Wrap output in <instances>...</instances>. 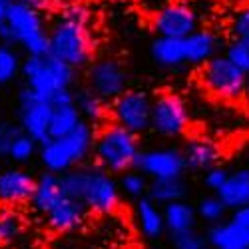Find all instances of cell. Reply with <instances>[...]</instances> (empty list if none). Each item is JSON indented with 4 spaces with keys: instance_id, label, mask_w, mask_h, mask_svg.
<instances>
[{
    "instance_id": "obj_11",
    "label": "cell",
    "mask_w": 249,
    "mask_h": 249,
    "mask_svg": "<svg viewBox=\"0 0 249 249\" xmlns=\"http://www.w3.org/2000/svg\"><path fill=\"white\" fill-rule=\"evenodd\" d=\"M128 70L116 58H102L88 68V88L102 100H116L128 90Z\"/></svg>"
},
{
    "instance_id": "obj_30",
    "label": "cell",
    "mask_w": 249,
    "mask_h": 249,
    "mask_svg": "<svg viewBox=\"0 0 249 249\" xmlns=\"http://www.w3.org/2000/svg\"><path fill=\"white\" fill-rule=\"evenodd\" d=\"M120 190L134 197V199H142V197H148V190H150V181L148 178L140 174L138 170H132L128 174H124L120 178Z\"/></svg>"
},
{
    "instance_id": "obj_15",
    "label": "cell",
    "mask_w": 249,
    "mask_h": 249,
    "mask_svg": "<svg viewBox=\"0 0 249 249\" xmlns=\"http://www.w3.org/2000/svg\"><path fill=\"white\" fill-rule=\"evenodd\" d=\"M36 192V179L24 170H4L0 172V203L20 205L32 201Z\"/></svg>"
},
{
    "instance_id": "obj_40",
    "label": "cell",
    "mask_w": 249,
    "mask_h": 249,
    "mask_svg": "<svg viewBox=\"0 0 249 249\" xmlns=\"http://www.w3.org/2000/svg\"><path fill=\"white\" fill-rule=\"evenodd\" d=\"M245 168L249 170V152H247V156H245Z\"/></svg>"
},
{
    "instance_id": "obj_29",
    "label": "cell",
    "mask_w": 249,
    "mask_h": 249,
    "mask_svg": "<svg viewBox=\"0 0 249 249\" xmlns=\"http://www.w3.org/2000/svg\"><path fill=\"white\" fill-rule=\"evenodd\" d=\"M197 217L205 223H210V225H217L221 223V219L225 217V212H227V207L225 203L213 194V196H207L203 197L199 203H197Z\"/></svg>"
},
{
    "instance_id": "obj_12",
    "label": "cell",
    "mask_w": 249,
    "mask_h": 249,
    "mask_svg": "<svg viewBox=\"0 0 249 249\" xmlns=\"http://www.w3.org/2000/svg\"><path fill=\"white\" fill-rule=\"evenodd\" d=\"M152 28L158 36L185 40L197 30V14L185 2H168L154 12Z\"/></svg>"
},
{
    "instance_id": "obj_5",
    "label": "cell",
    "mask_w": 249,
    "mask_h": 249,
    "mask_svg": "<svg viewBox=\"0 0 249 249\" xmlns=\"http://www.w3.org/2000/svg\"><path fill=\"white\" fill-rule=\"evenodd\" d=\"M22 78L30 90L50 100L58 92L70 90L74 84V68L52 54L26 56L22 62Z\"/></svg>"
},
{
    "instance_id": "obj_28",
    "label": "cell",
    "mask_w": 249,
    "mask_h": 249,
    "mask_svg": "<svg viewBox=\"0 0 249 249\" xmlns=\"http://www.w3.org/2000/svg\"><path fill=\"white\" fill-rule=\"evenodd\" d=\"M22 233V217L10 205H0V243H10Z\"/></svg>"
},
{
    "instance_id": "obj_38",
    "label": "cell",
    "mask_w": 249,
    "mask_h": 249,
    "mask_svg": "<svg viewBox=\"0 0 249 249\" xmlns=\"http://www.w3.org/2000/svg\"><path fill=\"white\" fill-rule=\"evenodd\" d=\"M14 2H22V4H26V6H30V8L38 10V12H42V10L52 8L56 0H14Z\"/></svg>"
},
{
    "instance_id": "obj_7",
    "label": "cell",
    "mask_w": 249,
    "mask_h": 249,
    "mask_svg": "<svg viewBox=\"0 0 249 249\" xmlns=\"http://www.w3.org/2000/svg\"><path fill=\"white\" fill-rule=\"evenodd\" d=\"M203 88L221 98V100H237L247 90V74H243L225 54H217L210 62H205L199 72Z\"/></svg>"
},
{
    "instance_id": "obj_41",
    "label": "cell",
    "mask_w": 249,
    "mask_h": 249,
    "mask_svg": "<svg viewBox=\"0 0 249 249\" xmlns=\"http://www.w3.org/2000/svg\"><path fill=\"white\" fill-rule=\"evenodd\" d=\"M161 2H163V0H158V4H161ZM160 8H161V6H160Z\"/></svg>"
},
{
    "instance_id": "obj_18",
    "label": "cell",
    "mask_w": 249,
    "mask_h": 249,
    "mask_svg": "<svg viewBox=\"0 0 249 249\" xmlns=\"http://www.w3.org/2000/svg\"><path fill=\"white\" fill-rule=\"evenodd\" d=\"M183 158H185V168L192 172H207L215 168L221 160V150L217 143L210 140H190L188 146L183 148Z\"/></svg>"
},
{
    "instance_id": "obj_36",
    "label": "cell",
    "mask_w": 249,
    "mask_h": 249,
    "mask_svg": "<svg viewBox=\"0 0 249 249\" xmlns=\"http://www.w3.org/2000/svg\"><path fill=\"white\" fill-rule=\"evenodd\" d=\"M230 174L231 172H227L225 168H221V165H215V168H212V170H207L205 174H203V185L210 192H213V194H217L223 185H225V181H227V178H230Z\"/></svg>"
},
{
    "instance_id": "obj_44",
    "label": "cell",
    "mask_w": 249,
    "mask_h": 249,
    "mask_svg": "<svg viewBox=\"0 0 249 249\" xmlns=\"http://www.w3.org/2000/svg\"><path fill=\"white\" fill-rule=\"evenodd\" d=\"M247 249H249V247H247Z\"/></svg>"
},
{
    "instance_id": "obj_31",
    "label": "cell",
    "mask_w": 249,
    "mask_h": 249,
    "mask_svg": "<svg viewBox=\"0 0 249 249\" xmlns=\"http://www.w3.org/2000/svg\"><path fill=\"white\" fill-rule=\"evenodd\" d=\"M36 152H40V150H38V142L32 140L30 136L22 134V136H20V138L14 142V146H12L10 154H8V158L14 160V161H18V163H26V161H30V158H32Z\"/></svg>"
},
{
    "instance_id": "obj_39",
    "label": "cell",
    "mask_w": 249,
    "mask_h": 249,
    "mask_svg": "<svg viewBox=\"0 0 249 249\" xmlns=\"http://www.w3.org/2000/svg\"><path fill=\"white\" fill-rule=\"evenodd\" d=\"M10 0H0V24L6 22V14H8V8H10Z\"/></svg>"
},
{
    "instance_id": "obj_1",
    "label": "cell",
    "mask_w": 249,
    "mask_h": 249,
    "mask_svg": "<svg viewBox=\"0 0 249 249\" xmlns=\"http://www.w3.org/2000/svg\"><path fill=\"white\" fill-rule=\"evenodd\" d=\"M60 185L62 194L82 201L88 212L108 215L114 213L120 205V183L100 165L76 168L60 176Z\"/></svg>"
},
{
    "instance_id": "obj_34",
    "label": "cell",
    "mask_w": 249,
    "mask_h": 249,
    "mask_svg": "<svg viewBox=\"0 0 249 249\" xmlns=\"http://www.w3.org/2000/svg\"><path fill=\"white\" fill-rule=\"evenodd\" d=\"M172 243L174 249H207V237L196 230L172 235Z\"/></svg>"
},
{
    "instance_id": "obj_16",
    "label": "cell",
    "mask_w": 249,
    "mask_h": 249,
    "mask_svg": "<svg viewBox=\"0 0 249 249\" xmlns=\"http://www.w3.org/2000/svg\"><path fill=\"white\" fill-rule=\"evenodd\" d=\"M88 215V207L72 197H62L52 210L46 213V223L50 230L58 231V233H68L74 231L84 223Z\"/></svg>"
},
{
    "instance_id": "obj_13",
    "label": "cell",
    "mask_w": 249,
    "mask_h": 249,
    "mask_svg": "<svg viewBox=\"0 0 249 249\" xmlns=\"http://www.w3.org/2000/svg\"><path fill=\"white\" fill-rule=\"evenodd\" d=\"M143 174L150 181L152 179H170V178H183L185 158L183 150L178 148H156V150H143L136 160V168Z\"/></svg>"
},
{
    "instance_id": "obj_37",
    "label": "cell",
    "mask_w": 249,
    "mask_h": 249,
    "mask_svg": "<svg viewBox=\"0 0 249 249\" xmlns=\"http://www.w3.org/2000/svg\"><path fill=\"white\" fill-rule=\"evenodd\" d=\"M60 16H64L68 20H74V22H80V24H84V26H90V22H92V12L84 4H80V2L66 4L64 8H62V14Z\"/></svg>"
},
{
    "instance_id": "obj_2",
    "label": "cell",
    "mask_w": 249,
    "mask_h": 249,
    "mask_svg": "<svg viewBox=\"0 0 249 249\" xmlns=\"http://www.w3.org/2000/svg\"><path fill=\"white\" fill-rule=\"evenodd\" d=\"M94 143H96V136L92 130V124L82 122L72 134L64 138H54L42 143L38 156L46 172L64 176L76 170V165L88 158V154L94 150Z\"/></svg>"
},
{
    "instance_id": "obj_14",
    "label": "cell",
    "mask_w": 249,
    "mask_h": 249,
    "mask_svg": "<svg viewBox=\"0 0 249 249\" xmlns=\"http://www.w3.org/2000/svg\"><path fill=\"white\" fill-rule=\"evenodd\" d=\"M207 243L213 249H247L249 247V205L233 212L227 221L207 230Z\"/></svg>"
},
{
    "instance_id": "obj_20",
    "label": "cell",
    "mask_w": 249,
    "mask_h": 249,
    "mask_svg": "<svg viewBox=\"0 0 249 249\" xmlns=\"http://www.w3.org/2000/svg\"><path fill=\"white\" fill-rule=\"evenodd\" d=\"M150 54L160 68H179L185 64V44L179 38L158 36L150 46Z\"/></svg>"
},
{
    "instance_id": "obj_43",
    "label": "cell",
    "mask_w": 249,
    "mask_h": 249,
    "mask_svg": "<svg viewBox=\"0 0 249 249\" xmlns=\"http://www.w3.org/2000/svg\"><path fill=\"white\" fill-rule=\"evenodd\" d=\"M10 2H14V0H10Z\"/></svg>"
},
{
    "instance_id": "obj_3",
    "label": "cell",
    "mask_w": 249,
    "mask_h": 249,
    "mask_svg": "<svg viewBox=\"0 0 249 249\" xmlns=\"http://www.w3.org/2000/svg\"><path fill=\"white\" fill-rule=\"evenodd\" d=\"M140 140L134 132L112 124L106 126L94 143V156L102 170L108 174H128L136 168V160L140 156Z\"/></svg>"
},
{
    "instance_id": "obj_27",
    "label": "cell",
    "mask_w": 249,
    "mask_h": 249,
    "mask_svg": "<svg viewBox=\"0 0 249 249\" xmlns=\"http://www.w3.org/2000/svg\"><path fill=\"white\" fill-rule=\"evenodd\" d=\"M18 74H22V60L18 52L10 44L0 42V86L10 84Z\"/></svg>"
},
{
    "instance_id": "obj_6",
    "label": "cell",
    "mask_w": 249,
    "mask_h": 249,
    "mask_svg": "<svg viewBox=\"0 0 249 249\" xmlns=\"http://www.w3.org/2000/svg\"><path fill=\"white\" fill-rule=\"evenodd\" d=\"M6 24L12 32L14 44H20L28 56H44L50 54V38L44 26V18L38 10L12 2L6 14Z\"/></svg>"
},
{
    "instance_id": "obj_21",
    "label": "cell",
    "mask_w": 249,
    "mask_h": 249,
    "mask_svg": "<svg viewBox=\"0 0 249 249\" xmlns=\"http://www.w3.org/2000/svg\"><path fill=\"white\" fill-rule=\"evenodd\" d=\"M163 219H165V231L170 235L185 233L196 230L197 221V210L188 201H174L163 207Z\"/></svg>"
},
{
    "instance_id": "obj_24",
    "label": "cell",
    "mask_w": 249,
    "mask_h": 249,
    "mask_svg": "<svg viewBox=\"0 0 249 249\" xmlns=\"http://www.w3.org/2000/svg\"><path fill=\"white\" fill-rule=\"evenodd\" d=\"M188 194L183 178H170V179H152L148 197L158 205H170L174 201H181Z\"/></svg>"
},
{
    "instance_id": "obj_32",
    "label": "cell",
    "mask_w": 249,
    "mask_h": 249,
    "mask_svg": "<svg viewBox=\"0 0 249 249\" xmlns=\"http://www.w3.org/2000/svg\"><path fill=\"white\" fill-rule=\"evenodd\" d=\"M225 56L230 58V62L249 76V44L247 42H239V40H231L225 48Z\"/></svg>"
},
{
    "instance_id": "obj_22",
    "label": "cell",
    "mask_w": 249,
    "mask_h": 249,
    "mask_svg": "<svg viewBox=\"0 0 249 249\" xmlns=\"http://www.w3.org/2000/svg\"><path fill=\"white\" fill-rule=\"evenodd\" d=\"M136 219L140 225V231L148 239H156L165 231V219H163V210L154 203L150 197H142L136 203Z\"/></svg>"
},
{
    "instance_id": "obj_42",
    "label": "cell",
    "mask_w": 249,
    "mask_h": 249,
    "mask_svg": "<svg viewBox=\"0 0 249 249\" xmlns=\"http://www.w3.org/2000/svg\"><path fill=\"white\" fill-rule=\"evenodd\" d=\"M207 249H213V247H207Z\"/></svg>"
},
{
    "instance_id": "obj_33",
    "label": "cell",
    "mask_w": 249,
    "mask_h": 249,
    "mask_svg": "<svg viewBox=\"0 0 249 249\" xmlns=\"http://www.w3.org/2000/svg\"><path fill=\"white\" fill-rule=\"evenodd\" d=\"M22 128L18 124L6 122V120H0V156H8L14 142L22 136Z\"/></svg>"
},
{
    "instance_id": "obj_17",
    "label": "cell",
    "mask_w": 249,
    "mask_h": 249,
    "mask_svg": "<svg viewBox=\"0 0 249 249\" xmlns=\"http://www.w3.org/2000/svg\"><path fill=\"white\" fill-rule=\"evenodd\" d=\"M183 44H185V64L203 66L205 62H210L212 58L217 56L219 38L213 30L197 28L192 36L183 40Z\"/></svg>"
},
{
    "instance_id": "obj_10",
    "label": "cell",
    "mask_w": 249,
    "mask_h": 249,
    "mask_svg": "<svg viewBox=\"0 0 249 249\" xmlns=\"http://www.w3.org/2000/svg\"><path fill=\"white\" fill-rule=\"evenodd\" d=\"M152 106L154 100L146 90H126L112 102V116L118 126L138 136L152 128Z\"/></svg>"
},
{
    "instance_id": "obj_35",
    "label": "cell",
    "mask_w": 249,
    "mask_h": 249,
    "mask_svg": "<svg viewBox=\"0 0 249 249\" xmlns=\"http://www.w3.org/2000/svg\"><path fill=\"white\" fill-rule=\"evenodd\" d=\"M231 36H233V40L249 44V4L241 6L235 12V16L231 20Z\"/></svg>"
},
{
    "instance_id": "obj_23",
    "label": "cell",
    "mask_w": 249,
    "mask_h": 249,
    "mask_svg": "<svg viewBox=\"0 0 249 249\" xmlns=\"http://www.w3.org/2000/svg\"><path fill=\"white\" fill-rule=\"evenodd\" d=\"M62 197H64V194H62L60 176L44 172L42 176L36 179V192H34V197H32L30 203L34 205L36 212L46 215Z\"/></svg>"
},
{
    "instance_id": "obj_26",
    "label": "cell",
    "mask_w": 249,
    "mask_h": 249,
    "mask_svg": "<svg viewBox=\"0 0 249 249\" xmlns=\"http://www.w3.org/2000/svg\"><path fill=\"white\" fill-rule=\"evenodd\" d=\"M82 122H84V120H82V114L78 112L76 104H74V106H60V108H54L52 122H50V140H54V138H64V136L72 134Z\"/></svg>"
},
{
    "instance_id": "obj_9",
    "label": "cell",
    "mask_w": 249,
    "mask_h": 249,
    "mask_svg": "<svg viewBox=\"0 0 249 249\" xmlns=\"http://www.w3.org/2000/svg\"><path fill=\"white\" fill-rule=\"evenodd\" d=\"M190 128V110L176 92H161L154 98L152 130L161 138H179Z\"/></svg>"
},
{
    "instance_id": "obj_4",
    "label": "cell",
    "mask_w": 249,
    "mask_h": 249,
    "mask_svg": "<svg viewBox=\"0 0 249 249\" xmlns=\"http://www.w3.org/2000/svg\"><path fill=\"white\" fill-rule=\"evenodd\" d=\"M48 38H50L52 56L66 62L74 70L88 66L94 50L90 26L74 22V20H68L64 16H58L56 22L48 30Z\"/></svg>"
},
{
    "instance_id": "obj_8",
    "label": "cell",
    "mask_w": 249,
    "mask_h": 249,
    "mask_svg": "<svg viewBox=\"0 0 249 249\" xmlns=\"http://www.w3.org/2000/svg\"><path fill=\"white\" fill-rule=\"evenodd\" d=\"M54 106L44 96L36 94L28 86L18 92V126L40 146L50 140V122Z\"/></svg>"
},
{
    "instance_id": "obj_25",
    "label": "cell",
    "mask_w": 249,
    "mask_h": 249,
    "mask_svg": "<svg viewBox=\"0 0 249 249\" xmlns=\"http://www.w3.org/2000/svg\"><path fill=\"white\" fill-rule=\"evenodd\" d=\"M106 100H102L98 94H94L90 88H84L76 94V108L82 114V120L88 122V124H98L104 122L108 116V108Z\"/></svg>"
},
{
    "instance_id": "obj_19",
    "label": "cell",
    "mask_w": 249,
    "mask_h": 249,
    "mask_svg": "<svg viewBox=\"0 0 249 249\" xmlns=\"http://www.w3.org/2000/svg\"><path fill=\"white\" fill-rule=\"evenodd\" d=\"M227 210L231 212H239L243 207L249 205V170L247 168H239L235 172L230 174L225 185L215 194Z\"/></svg>"
}]
</instances>
